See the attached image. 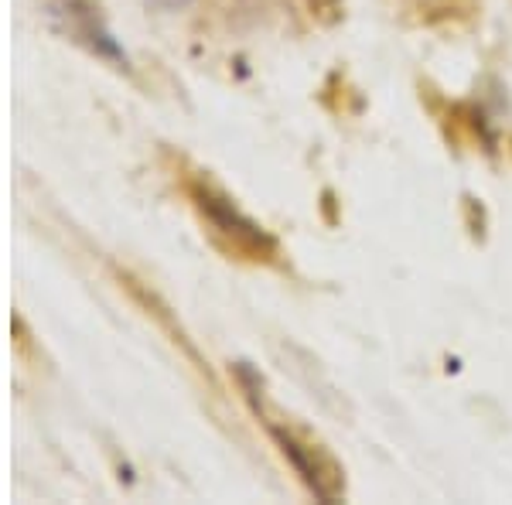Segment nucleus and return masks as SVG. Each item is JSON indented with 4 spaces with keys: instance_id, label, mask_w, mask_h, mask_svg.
I'll use <instances>...</instances> for the list:
<instances>
[{
    "instance_id": "obj_1",
    "label": "nucleus",
    "mask_w": 512,
    "mask_h": 505,
    "mask_svg": "<svg viewBox=\"0 0 512 505\" xmlns=\"http://www.w3.org/2000/svg\"><path fill=\"white\" fill-rule=\"evenodd\" d=\"M192 198H195L198 212L209 219V226L216 229L219 236L229 239L233 253H243V256H250V260H263V256L274 250V239L263 233L256 222L246 219V215L239 212L236 205L229 202V198H222V195L212 192L209 185H195Z\"/></svg>"
},
{
    "instance_id": "obj_2",
    "label": "nucleus",
    "mask_w": 512,
    "mask_h": 505,
    "mask_svg": "<svg viewBox=\"0 0 512 505\" xmlns=\"http://www.w3.org/2000/svg\"><path fill=\"white\" fill-rule=\"evenodd\" d=\"M52 14L65 24V35L82 41L89 52L103 55V59H113V62H127L123 48L113 41L110 31L103 28V21H99V14L93 11L89 0H55Z\"/></svg>"
},
{
    "instance_id": "obj_3",
    "label": "nucleus",
    "mask_w": 512,
    "mask_h": 505,
    "mask_svg": "<svg viewBox=\"0 0 512 505\" xmlns=\"http://www.w3.org/2000/svg\"><path fill=\"white\" fill-rule=\"evenodd\" d=\"M154 4L168 7V11H181V7H188V4H192V0H154Z\"/></svg>"
}]
</instances>
